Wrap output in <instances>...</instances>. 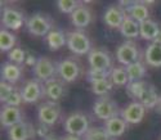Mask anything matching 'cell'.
<instances>
[{
	"label": "cell",
	"mask_w": 161,
	"mask_h": 140,
	"mask_svg": "<svg viewBox=\"0 0 161 140\" xmlns=\"http://www.w3.org/2000/svg\"><path fill=\"white\" fill-rule=\"evenodd\" d=\"M126 14L141 23V22H143L146 19H148L150 8L147 7L143 2H134L133 5L126 9Z\"/></svg>",
	"instance_id": "cell-21"
},
{
	"label": "cell",
	"mask_w": 161,
	"mask_h": 140,
	"mask_svg": "<svg viewBox=\"0 0 161 140\" xmlns=\"http://www.w3.org/2000/svg\"><path fill=\"white\" fill-rule=\"evenodd\" d=\"M49 126H47V125H44V123H39V127L36 129V135H39V136H42V137H47L49 134Z\"/></svg>",
	"instance_id": "cell-37"
},
{
	"label": "cell",
	"mask_w": 161,
	"mask_h": 140,
	"mask_svg": "<svg viewBox=\"0 0 161 140\" xmlns=\"http://www.w3.org/2000/svg\"><path fill=\"white\" fill-rule=\"evenodd\" d=\"M92 86V91L96 95H101V96H106V94H108L112 88H114V82L111 81V78H106L94 83H90Z\"/></svg>",
	"instance_id": "cell-30"
},
{
	"label": "cell",
	"mask_w": 161,
	"mask_h": 140,
	"mask_svg": "<svg viewBox=\"0 0 161 140\" xmlns=\"http://www.w3.org/2000/svg\"><path fill=\"white\" fill-rule=\"evenodd\" d=\"M111 76V71L108 69H96V68H90L86 72V78L90 83H94L106 78H110Z\"/></svg>",
	"instance_id": "cell-32"
},
{
	"label": "cell",
	"mask_w": 161,
	"mask_h": 140,
	"mask_svg": "<svg viewBox=\"0 0 161 140\" xmlns=\"http://www.w3.org/2000/svg\"><path fill=\"white\" fill-rule=\"evenodd\" d=\"M47 44L52 50H58L67 44V36L62 30H52L47 35Z\"/></svg>",
	"instance_id": "cell-25"
},
{
	"label": "cell",
	"mask_w": 161,
	"mask_h": 140,
	"mask_svg": "<svg viewBox=\"0 0 161 140\" xmlns=\"http://www.w3.org/2000/svg\"><path fill=\"white\" fill-rule=\"evenodd\" d=\"M16 41H17V37L16 35L10 32L9 30L4 29L2 27V30H0V49L2 51H10L13 48H16Z\"/></svg>",
	"instance_id": "cell-26"
},
{
	"label": "cell",
	"mask_w": 161,
	"mask_h": 140,
	"mask_svg": "<svg viewBox=\"0 0 161 140\" xmlns=\"http://www.w3.org/2000/svg\"><path fill=\"white\" fill-rule=\"evenodd\" d=\"M120 32H121V35L126 39H136L137 36H139V32H141L139 31V22L126 14L121 27H120Z\"/></svg>",
	"instance_id": "cell-22"
},
{
	"label": "cell",
	"mask_w": 161,
	"mask_h": 140,
	"mask_svg": "<svg viewBox=\"0 0 161 140\" xmlns=\"http://www.w3.org/2000/svg\"><path fill=\"white\" fill-rule=\"evenodd\" d=\"M81 4V2H76V0H58L57 2V7L62 13H71V14Z\"/></svg>",
	"instance_id": "cell-34"
},
{
	"label": "cell",
	"mask_w": 161,
	"mask_h": 140,
	"mask_svg": "<svg viewBox=\"0 0 161 140\" xmlns=\"http://www.w3.org/2000/svg\"><path fill=\"white\" fill-rule=\"evenodd\" d=\"M112 137L107 134L104 127H90L84 135V140H111Z\"/></svg>",
	"instance_id": "cell-31"
},
{
	"label": "cell",
	"mask_w": 161,
	"mask_h": 140,
	"mask_svg": "<svg viewBox=\"0 0 161 140\" xmlns=\"http://www.w3.org/2000/svg\"><path fill=\"white\" fill-rule=\"evenodd\" d=\"M81 64L75 58H64L58 62L57 64V72L62 81L64 82H74L79 78L81 73Z\"/></svg>",
	"instance_id": "cell-4"
},
{
	"label": "cell",
	"mask_w": 161,
	"mask_h": 140,
	"mask_svg": "<svg viewBox=\"0 0 161 140\" xmlns=\"http://www.w3.org/2000/svg\"><path fill=\"white\" fill-rule=\"evenodd\" d=\"M36 135V129L34 125L27 121H21L17 125L8 129L9 140H29Z\"/></svg>",
	"instance_id": "cell-12"
},
{
	"label": "cell",
	"mask_w": 161,
	"mask_h": 140,
	"mask_svg": "<svg viewBox=\"0 0 161 140\" xmlns=\"http://www.w3.org/2000/svg\"><path fill=\"white\" fill-rule=\"evenodd\" d=\"M158 109H160V112H161V96H160V100H158Z\"/></svg>",
	"instance_id": "cell-42"
},
{
	"label": "cell",
	"mask_w": 161,
	"mask_h": 140,
	"mask_svg": "<svg viewBox=\"0 0 161 140\" xmlns=\"http://www.w3.org/2000/svg\"><path fill=\"white\" fill-rule=\"evenodd\" d=\"M61 117V107L57 102L47 100L37 109V118L40 123L53 126Z\"/></svg>",
	"instance_id": "cell-6"
},
{
	"label": "cell",
	"mask_w": 161,
	"mask_h": 140,
	"mask_svg": "<svg viewBox=\"0 0 161 140\" xmlns=\"http://www.w3.org/2000/svg\"><path fill=\"white\" fill-rule=\"evenodd\" d=\"M116 58L123 66H129L139 58V49L133 41H124L116 49Z\"/></svg>",
	"instance_id": "cell-7"
},
{
	"label": "cell",
	"mask_w": 161,
	"mask_h": 140,
	"mask_svg": "<svg viewBox=\"0 0 161 140\" xmlns=\"http://www.w3.org/2000/svg\"><path fill=\"white\" fill-rule=\"evenodd\" d=\"M147 85H148V82H146L143 80H139V81H133V82H129L126 85V93L130 98L133 99H136L137 102H139V99L142 98Z\"/></svg>",
	"instance_id": "cell-27"
},
{
	"label": "cell",
	"mask_w": 161,
	"mask_h": 140,
	"mask_svg": "<svg viewBox=\"0 0 161 140\" xmlns=\"http://www.w3.org/2000/svg\"><path fill=\"white\" fill-rule=\"evenodd\" d=\"M22 76V68L12 62H4L2 64V80L9 83L17 82Z\"/></svg>",
	"instance_id": "cell-19"
},
{
	"label": "cell",
	"mask_w": 161,
	"mask_h": 140,
	"mask_svg": "<svg viewBox=\"0 0 161 140\" xmlns=\"http://www.w3.org/2000/svg\"><path fill=\"white\" fill-rule=\"evenodd\" d=\"M23 102L25 103H36L42 99L44 94V83H42L37 78L29 80L21 89Z\"/></svg>",
	"instance_id": "cell-10"
},
{
	"label": "cell",
	"mask_w": 161,
	"mask_h": 140,
	"mask_svg": "<svg viewBox=\"0 0 161 140\" xmlns=\"http://www.w3.org/2000/svg\"><path fill=\"white\" fill-rule=\"evenodd\" d=\"M93 113H94L99 120H103L106 122V121H108V120H111L119 115L117 103L108 96H102L94 102Z\"/></svg>",
	"instance_id": "cell-5"
},
{
	"label": "cell",
	"mask_w": 161,
	"mask_h": 140,
	"mask_svg": "<svg viewBox=\"0 0 161 140\" xmlns=\"http://www.w3.org/2000/svg\"><path fill=\"white\" fill-rule=\"evenodd\" d=\"M126 68V72H128V77H129V81L133 82V81H139L143 78V76L146 75V67L144 64L141 62V61H137L129 66L125 67Z\"/></svg>",
	"instance_id": "cell-28"
},
{
	"label": "cell",
	"mask_w": 161,
	"mask_h": 140,
	"mask_svg": "<svg viewBox=\"0 0 161 140\" xmlns=\"http://www.w3.org/2000/svg\"><path fill=\"white\" fill-rule=\"evenodd\" d=\"M44 140H61V139H58L56 135H53V134H49Z\"/></svg>",
	"instance_id": "cell-41"
},
{
	"label": "cell",
	"mask_w": 161,
	"mask_h": 140,
	"mask_svg": "<svg viewBox=\"0 0 161 140\" xmlns=\"http://www.w3.org/2000/svg\"><path fill=\"white\" fill-rule=\"evenodd\" d=\"M0 121H2V126L5 129H10L12 126L17 125L18 122L23 121L22 120V110L19 107H10V105H3L2 113H0Z\"/></svg>",
	"instance_id": "cell-16"
},
{
	"label": "cell",
	"mask_w": 161,
	"mask_h": 140,
	"mask_svg": "<svg viewBox=\"0 0 161 140\" xmlns=\"http://www.w3.org/2000/svg\"><path fill=\"white\" fill-rule=\"evenodd\" d=\"M92 10L88 5H85L84 3L77 7L74 13L71 14V21H72V24L75 27H77L79 30H81V29H85V27H88L92 22Z\"/></svg>",
	"instance_id": "cell-17"
},
{
	"label": "cell",
	"mask_w": 161,
	"mask_h": 140,
	"mask_svg": "<svg viewBox=\"0 0 161 140\" xmlns=\"http://www.w3.org/2000/svg\"><path fill=\"white\" fill-rule=\"evenodd\" d=\"M110 78L114 82V85H117V86H126L130 82L125 67H114L111 69Z\"/></svg>",
	"instance_id": "cell-29"
},
{
	"label": "cell",
	"mask_w": 161,
	"mask_h": 140,
	"mask_svg": "<svg viewBox=\"0 0 161 140\" xmlns=\"http://www.w3.org/2000/svg\"><path fill=\"white\" fill-rule=\"evenodd\" d=\"M120 116L128 123H139L146 116V108L141 102L133 100L121 110Z\"/></svg>",
	"instance_id": "cell-14"
},
{
	"label": "cell",
	"mask_w": 161,
	"mask_h": 140,
	"mask_svg": "<svg viewBox=\"0 0 161 140\" xmlns=\"http://www.w3.org/2000/svg\"><path fill=\"white\" fill-rule=\"evenodd\" d=\"M144 59L147 64H150L152 67H161V45L151 43L146 48Z\"/></svg>",
	"instance_id": "cell-23"
},
{
	"label": "cell",
	"mask_w": 161,
	"mask_h": 140,
	"mask_svg": "<svg viewBox=\"0 0 161 140\" xmlns=\"http://www.w3.org/2000/svg\"><path fill=\"white\" fill-rule=\"evenodd\" d=\"M103 127L106 129L107 134H108L111 137H119L126 131L128 122L121 116H116L108 121H106Z\"/></svg>",
	"instance_id": "cell-18"
},
{
	"label": "cell",
	"mask_w": 161,
	"mask_h": 140,
	"mask_svg": "<svg viewBox=\"0 0 161 140\" xmlns=\"http://www.w3.org/2000/svg\"><path fill=\"white\" fill-rule=\"evenodd\" d=\"M57 72V68L53 63V61L48 57H40L37 58V62L34 67V73L39 81H48L54 78V75Z\"/></svg>",
	"instance_id": "cell-11"
},
{
	"label": "cell",
	"mask_w": 161,
	"mask_h": 140,
	"mask_svg": "<svg viewBox=\"0 0 161 140\" xmlns=\"http://www.w3.org/2000/svg\"><path fill=\"white\" fill-rule=\"evenodd\" d=\"M67 46H69V49L72 53H75L77 55L89 54L90 50L93 49L92 44H90V39L81 30L71 31L67 34Z\"/></svg>",
	"instance_id": "cell-3"
},
{
	"label": "cell",
	"mask_w": 161,
	"mask_h": 140,
	"mask_svg": "<svg viewBox=\"0 0 161 140\" xmlns=\"http://www.w3.org/2000/svg\"><path fill=\"white\" fill-rule=\"evenodd\" d=\"M160 30L161 29L158 27L157 22L151 19V18H148V19H146V21L139 23V31H141L139 36L142 39H144V40H152L153 41L156 39L157 34L160 32Z\"/></svg>",
	"instance_id": "cell-20"
},
{
	"label": "cell",
	"mask_w": 161,
	"mask_h": 140,
	"mask_svg": "<svg viewBox=\"0 0 161 140\" xmlns=\"http://www.w3.org/2000/svg\"><path fill=\"white\" fill-rule=\"evenodd\" d=\"M26 55H27V53H26L22 48L19 46H16V48H13L9 53H8V59L12 62V63H14V64H22L25 63L26 61Z\"/></svg>",
	"instance_id": "cell-33"
},
{
	"label": "cell",
	"mask_w": 161,
	"mask_h": 140,
	"mask_svg": "<svg viewBox=\"0 0 161 140\" xmlns=\"http://www.w3.org/2000/svg\"><path fill=\"white\" fill-rule=\"evenodd\" d=\"M23 14L17 8L4 7L2 8V26L7 30L17 31L23 24Z\"/></svg>",
	"instance_id": "cell-8"
},
{
	"label": "cell",
	"mask_w": 161,
	"mask_h": 140,
	"mask_svg": "<svg viewBox=\"0 0 161 140\" xmlns=\"http://www.w3.org/2000/svg\"><path fill=\"white\" fill-rule=\"evenodd\" d=\"M153 43H155V44H158V45H161V30H160V32L157 34L156 39L153 40Z\"/></svg>",
	"instance_id": "cell-40"
},
{
	"label": "cell",
	"mask_w": 161,
	"mask_h": 140,
	"mask_svg": "<svg viewBox=\"0 0 161 140\" xmlns=\"http://www.w3.org/2000/svg\"><path fill=\"white\" fill-rule=\"evenodd\" d=\"M44 94L48 98V100L52 102H58L66 94V88L63 85L62 80L58 78H52L44 82Z\"/></svg>",
	"instance_id": "cell-15"
},
{
	"label": "cell",
	"mask_w": 161,
	"mask_h": 140,
	"mask_svg": "<svg viewBox=\"0 0 161 140\" xmlns=\"http://www.w3.org/2000/svg\"><path fill=\"white\" fill-rule=\"evenodd\" d=\"M61 140H81L80 139V136H76V135H70V134H67L66 136H63Z\"/></svg>",
	"instance_id": "cell-39"
},
{
	"label": "cell",
	"mask_w": 161,
	"mask_h": 140,
	"mask_svg": "<svg viewBox=\"0 0 161 140\" xmlns=\"http://www.w3.org/2000/svg\"><path fill=\"white\" fill-rule=\"evenodd\" d=\"M89 118L84 112H74L70 116H67L64 120V130L70 135H76V136H84L89 127Z\"/></svg>",
	"instance_id": "cell-1"
},
{
	"label": "cell",
	"mask_w": 161,
	"mask_h": 140,
	"mask_svg": "<svg viewBox=\"0 0 161 140\" xmlns=\"http://www.w3.org/2000/svg\"><path fill=\"white\" fill-rule=\"evenodd\" d=\"M158 100H160V96L157 94V90L153 85L148 83L142 95V98L139 99V102L144 105V108H153L156 105H158Z\"/></svg>",
	"instance_id": "cell-24"
},
{
	"label": "cell",
	"mask_w": 161,
	"mask_h": 140,
	"mask_svg": "<svg viewBox=\"0 0 161 140\" xmlns=\"http://www.w3.org/2000/svg\"><path fill=\"white\" fill-rule=\"evenodd\" d=\"M88 62L90 68H96V69H108L111 71V66H112V59L111 55L108 54L106 49L102 48H93L90 53L88 54Z\"/></svg>",
	"instance_id": "cell-9"
},
{
	"label": "cell",
	"mask_w": 161,
	"mask_h": 140,
	"mask_svg": "<svg viewBox=\"0 0 161 140\" xmlns=\"http://www.w3.org/2000/svg\"><path fill=\"white\" fill-rule=\"evenodd\" d=\"M26 27L34 36H47L53 29L52 18L43 13H34L26 21Z\"/></svg>",
	"instance_id": "cell-2"
},
{
	"label": "cell",
	"mask_w": 161,
	"mask_h": 140,
	"mask_svg": "<svg viewBox=\"0 0 161 140\" xmlns=\"http://www.w3.org/2000/svg\"><path fill=\"white\" fill-rule=\"evenodd\" d=\"M14 89L16 88L12 83L2 80V82H0V100H2V103H5L8 100V98L10 96V94L13 93Z\"/></svg>",
	"instance_id": "cell-35"
},
{
	"label": "cell",
	"mask_w": 161,
	"mask_h": 140,
	"mask_svg": "<svg viewBox=\"0 0 161 140\" xmlns=\"http://www.w3.org/2000/svg\"><path fill=\"white\" fill-rule=\"evenodd\" d=\"M36 62H37V58L35 57V55L31 54V53H27V55H26V61H25V63L27 64V66H32V67H35Z\"/></svg>",
	"instance_id": "cell-38"
},
{
	"label": "cell",
	"mask_w": 161,
	"mask_h": 140,
	"mask_svg": "<svg viewBox=\"0 0 161 140\" xmlns=\"http://www.w3.org/2000/svg\"><path fill=\"white\" fill-rule=\"evenodd\" d=\"M23 102V96H22V91L19 89H14L13 93L10 94V96L8 98V100L4 103L5 105H10V107H19V104Z\"/></svg>",
	"instance_id": "cell-36"
},
{
	"label": "cell",
	"mask_w": 161,
	"mask_h": 140,
	"mask_svg": "<svg viewBox=\"0 0 161 140\" xmlns=\"http://www.w3.org/2000/svg\"><path fill=\"white\" fill-rule=\"evenodd\" d=\"M126 17V12L124 8H121L119 4L108 5L104 10L103 21L107 26L112 27V29H120Z\"/></svg>",
	"instance_id": "cell-13"
}]
</instances>
